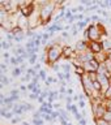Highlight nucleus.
<instances>
[{
    "instance_id": "39",
    "label": "nucleus",
    "mask_w": 111,
    "mask_h": 125,
    "mask_svg": "<svg viewBox=\"0 0 111 125\" xmlns=\"http://www.w3.org/2000/svg\"><path fill=\"white\" fill-rule=\"evenodd\" d=\"M78 124H80V125H86V124H88V121H86V119H81L80 121H78Z\"/></svg>"
},
{
    "instance_id": "9",
    "label": "nucleus",
    "mask_w": 111,
    "mask_h": 125,
    "mask_svg": "<svg viewBox=\"0 0 111 125\" xmlns=\"http://www.w3.org/2000/svg\"><path fill=\"white\" fill-rule=\"evenodd\" d=\"M22 70L20 69V66H16V68H13V70H12V77L13 78H17V77H21L22 76Z\"/></svg>"
},
{
    "instance_id": "35",
    "label": "nucleus",
    "mask_w": 111,
    "mask_h": 125,
    "mask_svg": "<svg viewBox=\"0 0 111 125\" xmlns=\"http://www.w3.org/2000/svg\"><path fill=\"white\" fill-rule=\"evenodd\" d=\"M20 91H21V93H26L27 91V86H25V85H20Z\"/></svg>"
},
{
    "instance_id": "17",
    "label": "nucleus",
    "mask_w": 111,
    "mask_h": 125,
    "mask_svg": "<svg viewBox=\"0 0 111 125\" xmlns=\"http://www.w3.org/2000/svg\"><path fill=\"white\" fill-rule=\"evenodd\" d=\"M21 123H22V119H21V117H20V116H14L13 119L11 120V124H12V125H16V124H21Z\"/></svg>"
},
{
    "instance_id": "40",
    "label": "nucleus",
    "mask_w": 111,
    "mask_h": 125,
    "mask_svg": "<svg viewBox=\"0 0 111 125\" xmlns=\"http://www.w3.org/2000/svg\"><path fill=\"white\" fill-rule=\"evenodd\" d=\"M69 30H72V25H65L64 26V31H69Z\"/></svg>"
},
{
    "instance_id": "11",
    "label": "nucleus",
    "mask_w": 111,
    "mask_h": 125,
    "mask_svg": "<svg viewBox=\"0 0 111 125\" xmlns=\"http://www.w3.org/2000/svg\"><path fill=\"white\" fill-rule=\"evenodd\" d=\"M59 112H60V117H63V119H65V120H68L69 121V112L67 111V109H59Z\"/></svg>"
},
{
    "instance_id": "34",
    "label": "nucleus",
    "mask_w": 111,
    "mask_h": 125,
    "mask_svg": "<svg viewBox=\"0 0 111 125\" xmlns=\"http://www.w3.org/2000/svg\"><path fill=\"white\" fill-rule=\"evenodd\" d=\"M72 102H73V96H68V95L65 96V103H68V104H73Z\"/></svg>"
},
{
    "instance_id": "20",
    "label": "nucleus",
    "mask_w": 111,
    "mask_h": 125,
    "mask_svg": "<svg viewBox=\"0 0 111 125\" xmlns=\"http://www.w3.org/2000/svg\"><path fill=\"white\" fill-rule=\"evenodd\" d=\"M9 64H11V65H13L14 68H16V66H18L17 57H16V56H12V57H11V60H9Z\"/></svg>"
},
{
    "instance_id": "43",
    "label": "nucleus",
    "mask_w": 111,
    "mask_h": 125,
    "mask_svg": "<svg viewBox=\"0 0 111 125\" xmlns=\"http://www.w3.org/2000/svg\"><path fill=\"white\" fill-rule=\"evenodd\" d=\"M67 125H73V124H72V123H71V121H69V123H68V124H67Z\"/></svg>"
},
{
    "instance_id": "46",
    "label": "nucleus",
    "mask_w": 111,
    "mask_h": 125,
    "mask_svg": "<svg viewBox=\"0 0 111 125\" xmlns=\"http://www.w3.org/2000/svg\"><path fill=\"white\" fill-rule=\"evenodd\" d=\"M45 125H46V124H45Z\"/></svg>"
},
{
    "instance_id": "4",
    "label": "nucleus",
    "mask_w": 111,
    "mask_h": 125,
    "mask_svg": "<svg viewBox=\"0 0 111 125\" xmlns=\"http://www.w3.org/2000/svg\"><path fill=\"white\" fill-rule=\"evenodd\" d=\"M89 50L92 51L94 55H98V53L105 52L101 42H89Z\"/></svg>"
},
{
    "instance_id": "30",
    "label": "nucleus",
    "mask_w": 111,
    "mask_h": 125,
    "mask_svg": "<svg viewBox=\"0 0 111 125\" xmlns=\"http://www.w3.org/2000/svg\"><path fill=\"white\" fill-rule=\"evenodd\" d=\"M77 113H80V111H78V107L76 104H73V108H72V115H77Z\"/></svg>"
},
{
    "instance_id": "26",
    "label": "nucleus",
    "mask_w": 111,
    "mask_h": 125,
    "mask_svg": "<svg viewBox=\"0 0 111 125\" xmlns=\"http://www.w3.org/2000/svg\"><path fill=\"white\" fill-rule=\"evenodd\" d=\"M77 107L80 108V109H85V107H86V102L85 100H80L77 103Z\"/></svg>"
},
{
    "instance_id": "44",
    "label": "nucleus",
    "mask_w": 111,
    "mask_h": 125,
    "mask_svg": "<svg viewBox=\"0 0 111 125\" xmlns=\"http://www.w3.org/2000/svg\"><path fill=\"white\" fill-rule=\"evenodd\" d=\"M110 8H111V0H110Z\"/></svg>"
},
{
    "instance_id": "15",
    "label": "nucleus",
    "mask_w": 111,
    "mask_h": 125,
    "mask_svg": "<svg viewBox=\"0 0 111 125\" xmlns=\"http://www.w3.org/2000/svg\"><path fill=\"white\" fill-rule=\"evenodd\" d=\"M37 60H38V55H33L31 57H29V60H27V62H29L30 65H35L37 64Z\"/></svg>"
},
{
    "instance_id": "18",
    "label": "nucleus",
    "mask_w": 111,
    "mask_h": 125,
    "mask_svg": "<svg viewBox=\"0 0 111 125\" xmlns=\"http://www.w3.org/2000/svg\"><path fill=\"white\" fill-rule=\"evenodd\" d=\"M26 73H29L31 77H35V76H38V72L35 70L33 66H30V68H27V70H26Z\"/></svg>"
},
{
    "instance_id": "10",
    "label": "nucleus",
    "mask_w": 111,
    "mask_h": 125,
    "mask_svg": "<svg viewBox=\"0 0 111 125\" xmlns=\"http://www.w3.org/2000/svg\"><path fill=\"white\" fill-rule=\"evenodd\" d=\"M76 25H77V27H78V30H80V31L85 30L86 27L89 26V25H88V23H86L85 21H78V22H76Z\"/></svg>"
},
{
    "instance_id": "23",
    "label": "nucleus",
    "mask_w": 111,
    "mask_h": 125,
    "mask_svg": "<svg viewBox=\"0 0 111 125\" xmlns=\"http://www.w3.org/2000/svg\"><path fill=\"white\" fill-rule=\"evenodd\" d=\"M72 12H71V8H69V9H67V13H65V17H64V21H67V22H68V20L71 18V17H72Z\"/></svg>"
},
{
    "instance_id": "36",
    "label": "nucleus",
    "mask_w": 111,
    "mask_h": 125,
    "mask_svg": "<svg viewBox=\"0 0 111 125\" xmlns=\"http://www.w3.org/2000/svg\"><path fill=\"white\" fill-rule=\"evenodd\" d=\"M72 108H73V104H68V103H65V109H67L68 112L72 113Z\"/></svg>"
},
{
    "instance_id": "22",
    "label": "nucleus",
    "mask_w": 111,
    "mask_h": 125,
    "mask_svg": "<svg viewBox=\"0 0 111 125\" xmlns=\"http://www.w3.org/2000/svg\"><path fill=\"white\" fill-rule=\"evenodd\" d=\"M33 119H42V113L39 109H35L34 113H33Z\"/></svg>"
},
{
    "instance_id": "41",
    "label": "nucleus",
    "mask_w": 111,
    "mask_h": 125,
    "mask_svg": "<svg viewBox=\"0 0 111 125\" xmlns=\"http://www.w3.org/2000/svg\"><path fill=\"white\" fill-rule=\"evenodd\" d=\"M73 102H80V99H78V95H73Z\"/></svg>"
},
{
    "instance_id": "7",
    "label": "nucleus",
    "mask_w": 111,
    "mask_h": 125,
    "mask_svg": "<svg viewBox=\"0 0 111 125\" xmlns=\"http://www.w3.org/2000/svg\"><path fill=\"white\" fill-rule=\"evenodd\" d=\"M9 83H12V82H11V77H7L5 73H1V87L4 89L7 85H9Z\"/></svg>"
},
{
    "instance_id": "42",
    "label": "nucleus",
    "mask_w": 111,
    "mask_h": 125,
    "mask_svg": "<svg viewBox=\"0 0 111 125\" xmlns=\"http://www.w3.org/2000/svg\"><path fill=\"white\" fill-rule=\"evenodd\" d=\"M20 125H30V123H29V121H22Z\"/></svg>"
},
{
    "instance_id": "19",
    "label": "nucleus",
    "mask_w": 111,
    "mask_h": 125,
    "mask_svg": "<svg viewBox=\"0 0 111 125\" xmlns=\"http://www.w3.org/2000/svg\"><path fill=\"white\" fill-rule=\"evenodd\" d=\"M26 86H27V91H30V93H33L34 90H35V87H37L34 82H29V83H27Z\"/></svg>"
},
{
    "instance_id": "2",
    "label": "nucleus",
    "mask_w": 111,
    "mask_h": 125,
    "mask_svg": "<svg viewBox=\"0 0 111 125\" xmlns=\"http://www.w3.org/2000/svg\"><path fill=\"white\" fill-rule=\"evenodd\" d=\"M99 62H98L97 60H96V57L93 59V60H90V61H88L86 64H84L82 66L85 68V70H86V73H89V72H98V69H99Z\"/></svg>"
},
{
    "instance_id": "25",
    "label": "nucleus",
    "mask_w": 111,
    "mask_h": 125,
    "mask_svg": "<svg viewBox=\"0 0 111 125\" xmlns=\"http://www.w3.org/2000/svg\"><path fill=\"white\" fill-rule=\"evenodd\" d=\"M41 95H38V94H34V93H30L29 94V99L30 100H38V98Z\"/></svg>"
},
{
    "instance_id": "28",
    "label": "nucleus",
    "mask_w": 111,
    "mask_h": 125,
    "mask_svg": "<svg viewBox=\"0 0 111 125\" xmlns=\"http://www.w3.org/2000/svg\"><path fill=\"white\" fill-rule=\"evenodd\" d=\"M103 119L106 120V121H107V123H111V112H106L105 113V116H103Z\"/></svg>"
},
{
    "instance_id": "31",
    "label": "nucleus",
    "mask_w": 111,
    "mask_h": 125,
    "mask_svg": "<svg viewBox=\"0 0 111 125\" xmlns=\"http://www.w3.org/2000/svg\"><path fill=\"white\" fill-rule=\"evenodd\" d=\"M77 10H78V13H85L86 8L84 5H77Z\"/></svg>"
},
{
    "instance_id": "33",
    "label": "nucleus",
    "mask_w": 111,
    "mask_h": 125,
    "mask_svg": "<svg viewBox=\"0 0 111 125\" xmlns=\"http://www.w3.org/2000/svg\"><path fill=\"white\" fill-rule=\"evenodd\" d=\"M33 68L37 70V72H39V70H42V62H37V64H35Z\"/></svg>"
},
{
    "instance_id": "5",
    "label": "nucleus",
    "mask_w": 111,
    "mask_h": 125,
    "mask_svg": "<svg viewBox=\"0 0 111 125\" xmlns=\"http://www.w3.org/2000/svg\"><path fill=\"white\" fill-rule=\"evenodd\" d=\"M13 42H8L7 39H3V42H1V48L4 51H9L11 48H13Z\"/></svg>"
},
{
    "instance_id": "29",
    "label": "nucleus",
    "mask_w": 111,
    "mask_h": 125,
    "mask_svg": "<svg viewBox=\"0 0 111 125\" xmlns=\"http://www.w3.org/2000/svg\"><path fill=\"white\" fill-rule=\"evenodd\" d=\"M67 90L68 89H65L64 86H60V87H59V93H60L62 95H67Z\"/></svg>"
},
{
    "instance_id": "24",
    "label": "nucleus",
    "mask_w": 111,
    "mask_h": 125,
    "mask_svg": "<svg viewBox=\"0 0 111 125\" xmlns=\"http://www.w3.org/2000/svg\"><path fill=\"white\" fill-rule=\"evenodd\" d=\"M62 38H64V39H69L72 35H71V33L69 31H62V35H60Z\"/></svg>"
},
{
    "instance_id": "38",
    "label": "nucleus",
    "mask_w": 111,
    "mask_h": 125,
    "mask_svg": "<svg viewBox=\"0 0 111 125\" xmlns=\"http://www.w3.org/2000/svg\"><path fill=\"white\" fill-rule=\"evenodd\" d=\"M73 93H74V90H73V87L72 89H68V90H67V95H68V96H73Z\"/></svg>"
},
{
    "instance_id": "37",
    "label": "nucleus",
    "mask_w": 111,
    "mask_h": 125,
    "mask_svg": "<svg viewBox=\"0 0 111 125\" xmlns=\"http://www.w3.org/2000/svg\"><path fill=\"white\" fill-rule=\"evenodd\" d=\"M78 99H80V100H85L86 99L85 93H78Z\"/></svg>"
},
{
    "instance_id": "45",
    "label": "nucleus",
    "mask_w": 111,
    "mask_h": 125,
    "mask_svg": "<svg viewBox=\"0 0 111 125\" xmlns=\"http://www.w3.org/2000/svg\"><path fill=\"white\" fill-rule=\"evenodd\" d=\"M110 85H111V77H110Z\"/></svg>"
},
{
    "instance_id": "6",
    "label": "nucleus",
    "mask_w": 111,
    "mask_h": 125,
    "mask_svg": "<svg viewBox=\"0 0 111 125\" xmlns=\"http://www.w3.org/2000/svg\"><path fill=\"white\" fill-rule=\"evenodd\" d=\"M60 66L64 73H71V70H72V64L71 62H60Z\"/></svg>"
},
{
    "instance_id": "32",
    "label": "nucleus",
    "mask_w": 111,
    "mask_h": 125,
    "mask_svg": "<svg viewBox=\"0 0 111 125\" xmlns=\"http://www.w3.org/2000/svg\"><path fill=\"white\" fill-rule=\"evenodd\" d=\"M59 109H62V104L58 103V102H55L54 103V111H59Z\"/></svg>"
},
{
    "instance_id": "1",
    "label": "nucleus",
    "mask_w": 111,
    "mask_h": 125,
    "mask_svg": "<svg viewBox=\"0 0 111 125\" xmlns=\"http://www.w3.org/2000/svg\"><path fill=\"white\" fill-rule=\"evenodd\" d=\"M41 5V9H37L39 12V16H41V20H42V25H47L50 22L51 17H52V13H54V8L56 4L55 3H50V1H43L39 4Z\"/></svg>"
},
{
    "instance_id": "14",
    "label": "nucleus",
    "mask_w": 111,
    "mask_h": 125,
    "mask_svg": "<svg viewBox=\"0 0 111 125\" xmlns=\"http://www.w3.org/2000/svg\"><path fill=\"white\" fill-rule=\"evenodd\" d=\"M20 89H17V87H14V89H12L11 91H9V94H8V95L9 96H20Z\"/></svg>"
},
{
    "instance_id": "16",
    "label": "nucleus",
    "mask_w": 111,
    "mask_h": 125,
    "mask_svg": "<svg viewBox=\"0 0 111 125\" xmlns=\"http://www.w3.org/2000/svg\"><path fill=\"white\" fill-rule=\"evenodd\" d=\"M78 31H80V30H78L77 25L74 23V25H72V30H71L69 33H71V35H72V37H76V35L78 34Z\"/></svg>"
},
{
    "instance_id": "8",
    "label": "nucleus",
    "mask_w": 111,
    "mask_h": 125,
    "mask_svg": "<svg viewBox=\"0 0 111 125\" xmlns=\"http://www.w3.org/2000/svg\"><path fill=\"white\" fill-rule=\"evenodd\" d=\"M74 73H76V76L82 77V76L86 74V70H85L84 66H76V68H74Z\"/></svg>"
},
{
    "instance_id": "3",
    "label": "nucleus",
    "mask_w": 111,
    "mask_h": 125,
    "mask_svg": "<svg viewBox=\"0 0 111 125\" xmlns=\"http://www.w3.org/2000/svg\"><path fill=\"white\" fill-rule=\"evenodd\" d=\"M74 51H77L78 53H82V52H86V51L89 50V43L88 41H82V39H80V41L76 42V44H74Z\"/></svg>"
},
{
    "instance_id": "12",
    "label": "nucleus",
    "mask_w": 111,
    "mask_h": 125,
    "mask_svg": "<svg viewBox=\"0 0 111 125\" xmlns=\"http://www.w3.org/2000/svg\"><path fill=\"white\" fill-rule=\"evenodd\" d=\"M38 76L41 77V80H42L43 82H46V80H47V78H49V76H47V72H46L45 69L39 70V72H38Z\"/></svg>"
},
{
    "instance_id": "27",
    "label": "nucleus",
    "mask_w": 111,
    "mask_h": 125,
    "mask_svg": "<svg viewBox=\"0 0 111 125\" xmlns=\"http://www.w3.org/2000/svg\"><path fill=\"white\" fill-rule=\"evenodd\" d=\"M51 68H52L54 70H55V72H60V70H62V66H60V64H59V62H56V64H54L52 66H51Z\"/></svg>"
},
{
    "instance_id": "13",
    "label": "nucleus",
    "mask_w": 111,
    "mask_h": 125,
    "mask_svg": "<svg viewBox=\"0 0 111 125\" xmlns=\"http://www.w3.org/2000/svg\"><path fill=\"white\" fill-rule=\"evenodd\" d=\"M31 124L33 125H45L46 121L43 119H31Z\"/></svg>"
},
{
    "instance_id": "21",
    "label": "nucleus",
    "mask_w": 111,
    "mask_h": 125,
    "mask_svg": "<svg viewBox=\"0 0 111 125\" xmlns=\"http://www.w3.org/2000/svg\"><path fill=\"white\" fill-rule=\"evenodd\" d=\"M56 77L59 78V81H65V76H64V72H63V70H60V72H58L56 73Z\"/></svg>"
}]
</instances>
